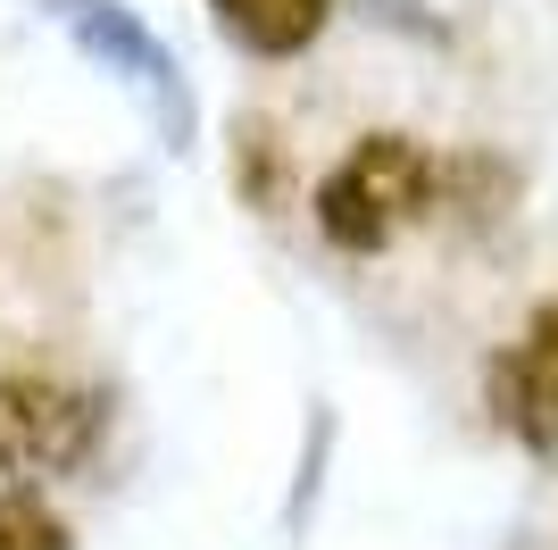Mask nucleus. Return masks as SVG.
<instances>
[{"label": "nucleus", "instance_id": "5", "mask_svg": "<svg viewBox=\"0 0 558 550\" xmlns=\"http://www.w3.org/2000/svg\"><path fill=\"white\" fill-rule=\"evenodd\" d=\"M217 34L251 59H301L317 34H326L333 0H209Z\"/></svg>", "mask_w": 558, "mask_h": 550}, {"label": "nucleus", "instance_id": "7", "mask_svg": "<svg viewBox=\"0 0 558 550\" xmlns=\"http://www.w3.org/2000/svg\"><path fill=\"white\" fill-rule=\"evenodd\" d=\"M0 550H75V534L43 501H0Z\"/></svg>", "mask_w": 558, "mask_h": 550}, {"label": "nucleus", "instance_id": "2", "mask_svg": "<svg viewBox=\"0 0 558 550\" xmlns=\"http://www.w3.org/2000/svg\"><path fill=\"white\" fill-rule=\"evenodd\" d=\"M109 434V400L59 375H0V501L68 483Z\"/></svg>", "mask_w": 558, "mask_h": 550}, {"label": "nucleus", "instance_id": "3", "mask_svg": "<svg viewBox=\"0 0 558 550\" xmlns=\"http://www.w3.org/2000/svg\"><path fill=\"white\" fill-rule=\"evenodd\" d=\"M43 9L75 34V50H84L93 68H109L125 92H142V100H150L167 151H192V92H184V68H175V50H167L159 34L134 17V9H117V0H43Z\"/></svg>", "mask_w": 558, "mask_h": 550}, {"label": "nucleus", "instance_id": "6", "mask_svg": "<svg viewBox=\"0 0 558 550\" xmlns=\"http://www.w3.org/2000/svg\"><path fill=\"white\" fill-rule=\"evenodd\" d=\"M233 167H242V201L251 208H276L283 201V142H276V125H258V117H242L233 125Z\"/></svg>", "mask_w": 558, "mask_h": 550}, {"label": "nucleus", "instance_id": "4", "mask_svg": "<svg viewBox=\"0 0 558 550\" xmlns=\"http://www.w3.org/2000/svg\"><path fill=\"white\" fill-rule=\"evenodd\" d=\"M492 417L509 426L525 451H558V300H542L525 343H509L484 375Z\"/></svg>", "mask_w": 558, "mask_h": 550}, {"label": "nucleus", "instance_id": "1", "mask_svg": "<svg viewBox=\"0 0 558 550\" xmlns=\"http://www.w3.org/2000/svg\"><path fill=\"white\" fill-rule=\"evenodd\" d=\"M442 201V167L417 134H359L317 183V234L350 259L392 251L425 208Z\"/></svg>", "mask_w": 558, "mask_h": 550}]
</instances>
